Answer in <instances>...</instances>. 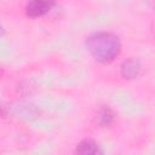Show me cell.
I'll use <instances>...</instances> for the list:
<instances>
[{"label": "cell", "mask_w": 155, "mask_h": 155, "mask_svg": "<svg viewBox=\"0 0 155 155\" xmlns=\"http://www.w3.org/2000/svg\"><path fill=\"white\" fill-rule=\"evenodd\" d=\"M86 46L91 54L101 63L113 62L120 53L121 44L119 38L108 31H98L88 36Z\"/></svg>", "instance_id": "obj_1"}, {"label": "cell", "mask_w": 155, "mask_h": 155, "mask_svg": "<svg viewBox=\"0 0 155 155\" xmlns=\"http://www.w3.org/2000/svg\"><path fill=\"white\" fill-rule=\"evenodd\" d=\"M121 75L125 79H136L140 74L142 65L137 58H128L121 64Z\"/></svg>", "instance_id": "obj_3"}, {"label": "cell", "mask_w": 155, "mask_h": 155, "mask_svg": "<svg viewBox=\"0 0 155 155\" xmlns=\"http://www.w3.org/2000/svg\"><path fill=\"white\" fill-rule=\"evenodd\" d=\"M0 34H2V28H1V25H0Z\"/></svg>", "instance_id": "obj_6"}, {"label": "cell", "mask_w": 155, "mask_h": 155, "mask_svg": "<svg viewBox=\"0 0 155 155\" xmlns=\"http://www.w3.org/2000/svg\"><path fill=\"white\" fill-rule=\"evenodd\" d=\"M114 120V113L111 111V109L104 107L99 110V114H98V122L103 126H108L113 122Z\"/></svg>", "instance_id": "obj_5"}, {"label": "cell", "mask_w": 155, "mask_h": 155, "mask_svg": "<svg viewBox=\"0 0 155 155\" xmlns=\"http://www.w3.org/2000/svg\"><path fill=\"white\" fill-rule=\"evenodd\" d=\"M0 76H1V69H0Z\"/></svg>", "instance_id": "obj_7"}, {"label": "cell", "mask_w": 155, "mask_h": 155, "mask_svg": "<svg viewBox=\"0 0 155 155\" xmlns=\"http://www.w3.org/2000/svg\"><path fill=\"white\" fill-rule=\"evenodd\" d=\"M75 155H104V153L94 140L84 139L76 145Z\"/></svg>", "instance_id": "obj_4"}, {"label": "cell", "mask_w": 155, "mask_h": 155, "mask_svg": "<svg viewBox=\"0 0 155 155\" xmlns=\"http://www.w3.org/2000/svg\"><path fill=\"white\" fill-rule=\"evenodd\" d=\"M53 2H48V1H30L27 6H25V13L27 16L35 18V17H40L44 16L45 13H47L52 7H53Z\"/></svg>", "instance_id": "obj_2"}]
</instances>
